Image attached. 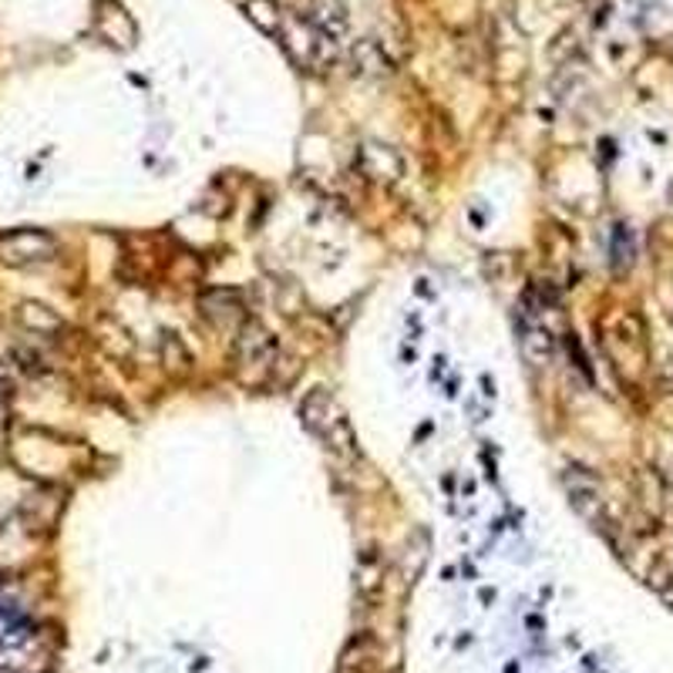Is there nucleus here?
<instances>
[{"instance_id": "obj_1", "label": "nucleus", "mask_w": 673, "mask_h": 673, "mask_svg": "<svg viewBox=\"0 0 673 673\" xmlns=\"http://www.w3.org/2000/svg\"><path fill=\"white\" fill-rule=\"evenodd\" d=\"M300 418L331 452H337V455L358 452V434H353L347 411L340 408V401L334 398L331 390H324V387L310 390L307 398L300 401Z\"/></svg>"}, {"instance_id": "obj_2", "label": "nucleus", "mask_w": 673, "mask_h": 673, "mask_svg": "<svg viewBox=\"0 0 673 673\" xmlns=\"http://www.w3.org/2000/svg\"><path fill=\"white\" fill-rule=\"evenodd\" d=\"M276 361H280V344L276 337L260 327L256 321H247L236 331V374L247 387H263L276 374Z\"/></svg>"}, {"instance_id": "obj_3", "label": "nucleus", "mask_w": 673, "mask_h": 673, "mask_svg": "<svg viewBox=\"0 0 673 673\" xmlns=\"http://www.w3.org/2000/svg\"><path fill=\"white\" fill-rule=\"evenodd\" d=\"M276 37L284 41L287 55L300 64V68H321L334 58V41L327 34H321L310 17L300 21V17H284L280 21V31H276Z\"/></svg>"}, {"instance_id": "obj_4", "label": "nucleus", "mask_w": 673, "mask_h": 673, "mask_svg": "<svg viewBox=\"0 0 673 673\" xmlns=\"http://www.w3.org/2000/svg\"><path fill=\"white\" fill-rule=\"evenodd\" d=\"M55 253H58L55 236L41 229H14L8 236H0V263H8V266L48 263L55 260Z\"/></svg>"}, {"instance_id": "obj_5", "label": "nucleus", "mask_w": 673, "mask_h": 673, "mask_svg": "<svg viewBox=\"0 0 673 673\" xmlns=\"http://www.w3.org/2000/svg\"><path fill=\"white\" fill-rule=\"evenodd\" d=\"M200 310H203V316H206V321H209L216 331H226V334H236V331H240V327L250 321L243 300L236 297L232 290H213V293H206V297L200 300Z\"/></svg>"}, {"instance_id": "obj_6", "label": "nucleus", "mask_w": 673, "mask_h": 673, "mask_svg": "<svg viewBox=\"0 0 673 673\" xmlns=\"http://www.w3.org/2000/svg\"><path fill=\"white\" fill-rule=\"evenodd\" d=\"M358 166H361V172H364L371 182H384V185L398 182V179L405 176V158H401L398 152H394V148L377 145V142L361 145V152H358Z\"/></svg>"}, {"instance_id": "obj_7", "label": "nucleus", "mask_w": 673, "mask_h": 673, "mask_svg": "<svg viewBox=\"0 0 673 673\" xmlns=\"http://www.w3.org/2000/svg\"><path fill=\"white\" fill-rule=\"evenodd\" d=\"M310 24H313L316 31H321V34H327L331 41L337 45L340 37L347 34V27H350V17H347L344 0H316L313 11H310Z\"/></svg>"}, {"instance_id": "obj_8", "label": "nucleus", "mask_w": 673, "mask_h": 673, "mask_svg": "<svg viewBox=\"0 0 673 673\" xmlns=\"http://www.w3.org/2000/svg\"><path fill=\"white\" fill-rule=\"evenodd\" d=\"M566 489H569V495H573V505L582 512L586 519H592V512H600V489H597V482H592L582 468H569Z\"/></svg>"}, {"instance_id": "obj_9", "label": "nucleus", "mask_w": 673, "mask_h": 673, "mask_svg": "<svg viewBox=\"0 0 673 673\" xmlns=\"http://www.w3.org/2000/svg\"><path fill=\"white\" fill-rule=\"evenodd\" d=\"M247 14H250L266 34H276V31H280V21H284V14H276V8L269 4V0H250Z\"/></svg>"}]
</instances>
